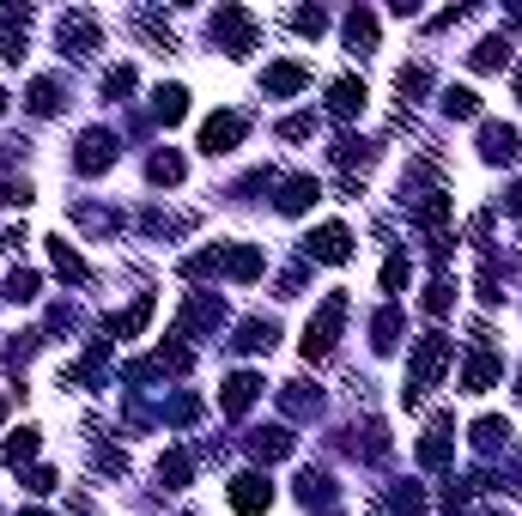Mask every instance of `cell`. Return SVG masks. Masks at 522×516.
<instances>
[{"label": "cell", "instance_id": "cell-18", "mask_svg": "<svg viewBox=\"0 0 522 516\" xmlns=\"http://www.w3.org/2000/svg\"><path fill=\"white\" fill-rule=\"evenodd\" d=\"M504 438H510V431H504V419H480V425H474V449H498Z\"/></svg>", "mask_w": 522, "mask_h": 516}, {"label": "cell", "instance_id": "cell-34", "mask_svg": "<svg viewBox=\"0 0 522 516\" xmlns=\"http://www.w3.org/2000/svg\"><path fill=\"white\" fill-rule=\"evenodd\" d=\"M25 516H43V511H25Z\"/></svg>", "mask_w": 522, "mask_h": 516}, {"label": "cell", "instance_id": "cell-25", "mask_svg": "<svg viewBox=\"0 0 522 516\" xmlns=\"http://www.w3.org/2000/svg\"><path fill=\"white\" fill-rule=\"evenodd\" d=\"M450 279H438V286H431V292H425V310H431V316H444V310H450Z\"/></svg>", "mask_w": 522, "mask_h": 516}, {"label": "cell", "instance_id": "cell-12", "mask_svg": "<svg viewBox=\"0 0 522 516\" xmlns=\"http://www.w3.org/2000/svg\"><path fill=\"white\" fill-rule=\"evenodd\" d=\"M347 43L352 49H371V43H377V19H371V12H352L347 19Z\"/></svg>", "mask_w": 522, "mask_h": 516}, {"label": "cell", "instance_id": "cell-6", "mask_svg": "<svg viewBox=\"0 0 522 516\" xmlns=\"http://www.w3.org/2000/svg\"><path fill=\"white\" fill-rule=\"evenodd\" d=\"M480 152H486V165H504V158H517V128H504V122H486V128H480Z\"/></svg>", "mask_w": 522, "mask_h": 516}, {"label": "cell", "instance_id": "cell-7", "mask_svg": "<svg viewBox=\"0 0 522 516\" xmlns=\"http://www.w3.org/2000/svg\"><path fill=\"white\" fill-rule=\"evenodd\" d=\"M322 189H316V176H285V189H279V213H304Z\"/></svg>", "mask_w": 522, "mask_h": 516}, {"label": "cell", "instance_id": "cell-27", "mask_svg": "<svg viewBox=\"0 0 522 516\" xmlns=\"http://www.w3.org/2000/svg\"><path fill=\"white\" fill-rule=\"evenodd\" d=\"M383 286H389V292H401V286H407V255H389V268H383Z\"/></svg>", "mask_w": 522, "mask_h": 516}, {"label": "cell", "instance_id": "cell-33", "mask_svg": "<svg viewBox=\"0 0 522 516\" xmlns=\"http://www.w3.org/2000/svg\"><path fill=\"white\" fill-rule=\"evenodd\" d=\"M0 419H6V401H0Z\"/></svg>", "mask_w": 522, "mask_h": 516}, {"label": "cell", "instance_id": "cell-10", "mask_svg": "<svg viewBox=\"0 0 522 516\" xmlns=\"http://www.w3.org/2000/svg\"><path fill=\"white\" fill-rule=\"evenodd\" d=\"M249 449H255L261 462H274V456H285V449H292V431H279V425H268V431H255V438H249Z\"/></svg>", "mask_w": 522, "mask_h": 516}, {"label": "cell", "instance_id": "cell-30", "mask_svg": "<svg viewBox=\"0 0 522 516\" xmlns=\"http://www.w3.org/2000/svg\"><path fill=\"white\" fill-rule=\"evenodd\" d=\"M510 213H517V219H522V182H517V189H510Z\"/></svg>", "mask_w": 522, "mask_h": 516}, {"label": "cell", "instance_id": "cell-19", "mask_svg": "<svg viewBox=\"0 0 522 516\" xmlns=\"http://www.w3.org/2000/svg\"><path fill=\"white\" fill-rule=\"evenodd\" d=\"M468 389H474V395H480V389H492V383H498V365H492V359H474V365H468Z\"/></svg>", "mask_w": 522, "mask_h": 516}, {"label": "cell", "instance_id": "cell-32", "mask_svg": "<svg viewBox=\"0 0 522 516\" xmlns=\"http://www.w3.org/2000/svg\"><path fill=\"white\" fill-rule=\"evenodd\" d=\"M0 109H6V92H0Z\"/></svg>", "mask_w": 522, "mask_h": 516}, {"label": "cell", "instance_id": "cell-31", "mask_svg": "<svg viewBox=\"0 0 522 516\" xmlns=\"http://www.w3.org/2000/svg\"><path fill=\"white\" fill-rule=\"evenodd\" d=\"M517 98H522V73H517Z\"/></svg>", "mask_w": 522, "mask_h": 516}, {"label": "cell", "instance_id": "cell-3", "mask_svg": "<svg viewBox=\"0 0 522 516\" xmlns=\"http://www.w3.org/2000/svg\"><path fill=\"white\" fill-rule=\"evenodd\" d=\"M244 140V116H231V109H219L201 122V152H231Z\"/></svg>", "mask_w": 522, "mask_h": 516}, {"label": "cell", "instance_id": "cell-8", "mask_svg": "<svg viewBox=\"0 0 522 516\" xmlns=\"http://www.w3.org/2000/svg\"><path fill=\"white\" fill-rule=\"evenodd\" d=\"M255 395H261V377H255V371H237V377L225 383V413H244Z\"/></svg>", "mask_w": 522, "mask_h": 516}, {"label": "cell", "instance_id": "cell-5", "mask_svg": "<svg viewBox=\"0 0 522 516\" xmlns=\"http://www.w3.org/2000/svg\"><path fill=\"white\" fill-rule=\"evenodd\" d=\"M310 255H316V262H347V255H352L347 225H322V231L310 238Z\"/></svg>", "mask_w": 522, "mask_h": 516}, {"label": "cell", "instance_id": "cell-14", "mask_svg": "<svg viewBox=\"0 0 522 516\" xmlns=\"http://www.w3.org/2000/svg\"><path fill=\"white\" fill-rule=\"evenodd\" d=\"M36 109V116H49V109H61V85H55V79H36L31 85V98H25Z\"/></svg>", "mask_w": 522, "mask_h": 516}, {"label": "cell", "instance_id": "cell-26", "mask_svg": "<svg viewBox=\"0 0 522 516\" xmlns=\"http://www.w3.org/2000/svg\"><path fill=\"white\" fill-rule=\"evenodd\" d=\"M55 268H61V274H68V279H79V274H85V262L73 255L68 243H55Z\"/></svg>", "mask_w": 522, "mask_h": 516}, {"label": "cell", "instance_id": "cell-28", "mask_svg": "<svg viewBox=\"0 0 522 516\" xmlns=\"http://www.w3.org/2000/svg\"><path fill=\"white\" fill-rule=\"evenodd\" d=\"M279 134H285V140H304V134H316V116H292V122H285Z\"/></svg>", "mask_w": 522, "mask_h": 516}, {"label": "cell", "instance_id": "cell-15", "mask_svg": "<svg viewBox=\"0 0 522 516\" xmlns=\"http://www.w3.org/2000/svg\"><path fill=\"white\" fill-rule=\"evenodd\" d=\"M444 109H450V116H462V122H468V116H480V98H474L468 85H450V92H444Z\"/></svg>", "mask_w": 522, "mask_h": 516}, {"label": "cell", "instance_id": "cell-13", "mask_svg": "<svg viewBox=\"0 0 522 516\" xmlns=\"http://www.w3.org/2000/svg\"><path fill=\"white\" fill-rule=\"evenodd\" d=\"M268 92H298L304 85V68H292V61H279V68H268V79H261Z\"/></svg>", "mask_w": 522, "mask_h": 516}, {"label": "cell", "instance_id": "cell-20", "mask_svg": "<svg viewBox=\"0 0 522 516\" xmlns=\"http://www.w3.org/2000/svg\"><path fill=\"white\" fill-rule=\"evenodd\" d=\"M36 456V431H19V438H6V462L19 468V462H31Z\"/></svg>", "mask_w": 522, "mask_h": 516}, {"label": "cell", "instance_id": "cell-16", "mask_svg": "<svg viewBox=\"0 0 522 516\" xmlns=\"http://www.w3.org/2000/svg\"><path fill=\"white\" fill-rule=\"evenodd\" d=\"M244 352H268V346H274V322H244Z\"/></svg>", "mask_w": 522, "mask_h": 516}, {"label": "cell", "instance_id": "cell-1", "mask_svg": "<svg viewBox=\"0 0 522 516\" xmlns=\"http://www.w3.org/2000/svg\"><path fill=\"white\" fill-rule=\"evenodd\" d=\"M341 316H347V298H328V304L316 310V322L304 328V359H328V346L341 335Z\"/></svg>", "mask_w": 522, "mask_h": 516}, {"label": "cell", "instance_id": "cell-11", "mask_svg": "<svg viewBox=\"0 0 522 516\" xmlns=\"http://www.w3.org/2000/svg\"><path fill=\"white\" fill-rule=\"evenodd\" d=\"M152 109H158V122H182V109H189V92H182V85H165V92L152 98Z\"/></svg>", "mask_w": 522, "mask_h": 516}, {"label": "cell", "instance_id": "cell-24", "mask_svg": "<svg viewBox=\"0 0 522 516\" xmlns=\"http://www.w3.org/2000/svg\"><path fill=\"white\" fill-rule=\"evenodd\" d=\"M6 298H12V304L36 298V274H12V279H6Z\"/></svg>", "mask_w": 522, "mask_h": 516}, {"label": "cell", "instance_id": "cell-29", "mask_svg": "<svg viewBox=\"0 0 522 516\" xmlns=\"http://www.w3.org/2000/svg\"><path fill=\"white\" fill-rule=\"evenodd\" d=\"M292 25H298V31H304V36H316V31H322V12H298Z\"/></svg>", "mask_w": 522, "mask_h": 516}, {"label": "cell", "instance_id": "cell-2", "mask_svg": "<svg viewBox=\"0 0 522 516\" xmlns=\"http://www.w3.org/2000/svg\"><path fill=\"white\" fill-rule=\"evenodd\" d=\"M268 504H274L268 474H237V480H231V511H237V516H261Z\"/></svg>", "mask_w": 522, "mask_h": 516}, {"label": "cell", "instance_id": "cell-21", "mask_svg": "<svg viewBox=\"0 0 522 516\" xmlns=\"http://www.w3.org/2000/svg\"><path fill=\"white\" fill-rule=\"evenodd\" d=\"M419 511H425L419 486H407V492H395V498H389V516H419Z\"/></svg>", "mask_w": 522, "mask_h": 516}, {"label": "cell", "instance_id": "cell-17", "mask_svg": "<svg viewBox=\"0 0 522 516\" xmlns=\"http://www.w3.org/2000/svg\"><path fill=\"white\" fill-rule=\"evenodd\" d=\"M504 61H510V43H498V36H486L474 49V68H504Z\"/></svg>", "mask_w": 522, "mask_h": 516}, {"label": "cell", "instance_id": "cell-23", "mask_svg": "<svg viewBox=\"0 0 522 516\" xmlns=\"http://www.w3.org/2000/svg\"><path fill=\"white\" fill-rule=\"evenodd\" d=\"M176 176H182V158L176 152H158L152 158V182H176Z\"/></svg>", "mask_w": 522, "mask_h": 516}, {"label": "cell", "instance_id": "cell-9", "mask_svg": "<svg viewBox=\"0 0 522 516\" xmlns=\"http://www.w3.org/2000/svg\"><path fill=\"white\" fill-rule=\"evenodd\" d=\"M334 116H358L365 109V79H334Z\"/></svg>", "mask_w": 522, "mask_h": 516}, {"label": "cell", "instance_id": "cell-4", "mask_svg": "<svg viewBox=\"0 0 522 516\" xmlns=\"http://www.w3.org/2000/svg\"><path fill=\"white\" fill-rule=\"evenodd\" d=\"M109 158H116V140L104 134V128H92V134H79V152H73V165H79V171L85 176H98L109 165Z\"/></svg>", "mask_w": 522, "mask_h": 516}, {"label": "cell", "instance_id": "cell-22", "mask_svg": "<svg viewBox=\"0 0 522 516\" xmlns=\"http://www.w3.org/2000/svg\"><path fill=\"white\" fill-rule=\"evenodd\" d=\"M25 201H31V182H25V176H19V182L0 176V206H25Z\"/></svg>", "mask_w": 522, "mask_h": 516}]
</instances>
